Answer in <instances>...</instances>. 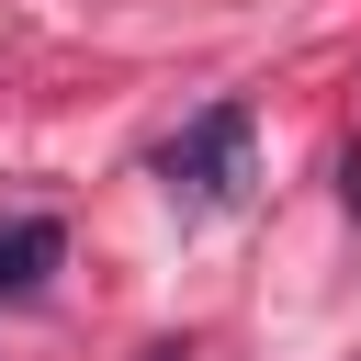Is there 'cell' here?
I'll list each match as a JSON object with an SVG mask.
<instances>
[{"label":"cell","mask_w":361,"mask_h":361,"mask_svg":"<svg viewBox=\"0 0 361 361\" xmlns=\"http://www.w3.org/2000/svg\"><path fill=\"white\" fill-rule=\"evenodd\" d=\"M248 158H259V113H248V102H203V113L158 147V180H169V203L214 214V203L248 192Z\"/></svg>","instance_id":"cell-1"},{"label":"cell","mask_w":361,"mask_h":361,"mask_svg":"<svg viewBox=\"0 0 361 361\" xmlns=\"http://www.w3.org/2000/svg\"><path fill=\"white\" fill-rule=\"evenodd\" d=\"M56 259H68V226L56 214H0V293H34Z\"/></svg>","instance_id":"cell-2"}]
</instances>
